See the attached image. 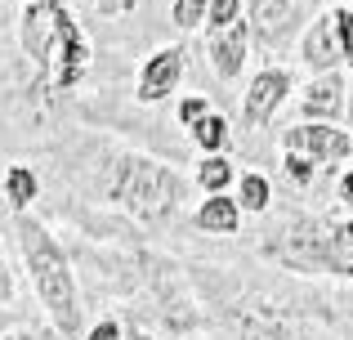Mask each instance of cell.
<instances>
[{"label":"cell","instance_id":"cell-1","mask_svg":"<svg viewBox=\"0 0 353 340\" xmlns=\"http://www.w3.org/2000/svg\"><path fill=\"white\" fill-rule=\"evenodd\" d=\"M18 242H23V260L32 273V287L41 296V305L50 309L59 336H77L81 332V296H77V278H72V264L63 255V246L54 242V233L41 219H18Z\"/></svg>","mask_w":353,"mask_h":340},{"label":"cell","instance_id":"cell-2","mask_svg":"<svg viewBox=\"0 0 353 340\" xmlns=\"http://www.w3.org/2000/svg\"><path fill=\"white\" fill-rule=\"evenodd\" d=\"M23 45L45 72V86L50 90H72L90 68V50L81 27L68 18L63 5H45L36 0L23 14Z\"/></svg>","mask_w":353,"mask_h":340},{"label":"cell","instance_id":"cell-3","mask_svg":"<svg viewBox=\"0 0 353 340\" xmlns=\"http://www.w3.org/2000/svg\"><path fill=\"white\" fill-rule=\"evenodd\" d=\"M108 197L143 224H161L188 197V179L152 157H121L112 166V179H108Z\"/></svg>","mask_w":353,"mask_h":340},{"label":"cell","instance_id":"cell-4","mask_svg":"<svg viewBox=\"0 0 353 340\" xmlns=\"http://www.w3.org/2000/svg\"><path fill=\"white\" fill-rule=\"evenodd\" d=\"M268 255H277L295 273H340V278H353V260L340 246L336 224H327V219H291L282 228V237L268 242Z\"/></svg>","mask_w":353,"mask_h":340},{"label":"cell","instance_id":"cell-5","mask_svg":"<svg viewBox=\"0 0 353 340\" xmlns=\"http://www.w3.org/2000/svg\"><path fill=\"white\" fill-rule=\"evenodd\" d=\"M286 152H300L313 166H336V161L353 157V134L336 130V126H291L282 134Z\"/></svg>","mask_w":353,"mask_h":340},{"label":"cell","instance_id":"cell-6","mask_svg":"<svg viewBox=\"0 0 353 340\" xmlns=\"http://www.w3.org/2000/svg\"><path fill=\"white\" fill-rule=\"evenodd\" d=\"M286 90H291V72H286V68H268V72H259V77L250 81L246 99H241V126H246V130H259V126H264L268 117L282 108Z\"/></svg>","mask_w":353,"mask_h":340},{"label":"cell","instance_id":"cell-7","mask_svg":"<svg viewBox=\"0 0 353 340\" xmlns=\"http://www.w3.org/2000/svg\"><path fill=\"white\" fill-rule=\"evenodd\" d=\"M250 5V32H255L259 45H282L286 36L295 32V23H300V0H246Z\"/></svg>","mask_w":353,"mask_h":340},{"label":"cell","instance_id":"cell-8","mask_svg":"<svg viewBox=\"0 0 353 340\" xmlns=\"http://www.w3.org/2000/svg\"><path fill=\"white\" fill-rule=\"evenodd\" d=\"M179 77H183V50L179 45L157 50L152 59L143 63V77H139V90H134L139 103H161V99L179 86Z\"/></svg>","mask_w":353,"mask_h":340},{"label":"cell","instance_id":"cell-9","mask_svg":"<svg viewBox=\"0 0 353 340\" xmlns=\"http://www.w3.org/2000/svg\"><path fill=\"white\" fill-rule=\"evenodd\" d=\"M300 59L309 63L313 72H322V77L345 59V50H340V27H336V9H327V14L313 18L309 36H304V54H300Z\"/></svg>","mask_w":353,"mask_h":340},{"label":"cell","instance_id":"cell-10","mask_svg":"<svg viewBox=\"0 0 353 340\" xmlns=\"http://www.w3.org/2000/svg\"><path fill=\"white\" fill-rule=\"evenodd\" d=\"M345 81L336 77V72H327V77H318L309 90L300 94V112L313 117V121H336L340 112H345Z\"/></svg>","mask_w":353,"mask_h":340},{"label":"cell","instance_id":"cell-11","mask_svg":"<svg viewBox=\"0 0 353 340\" xmlns=\"http://www.w3.org/2000/svg\"><path fill=\"white\" fill-rule=\"evenodd\" d=\"M246 36H250V27L246 23H233V27H224V32H210V63H215V72L224 81H233L241 77V63H246Z\"/></svg>","mask_w":353,"mask_h":340},{"label":"cell","instance_id":"cell-12","mask_svg":"<svg viewBox=\"0 0 353 340\" xmlns=\"http://www.w3.org/2000/svg\"><path fill=\"white\" fill-rule=\"evenodd\" d=\"M192 224H197L201 233H210V237H233L237 228H241V206H237V197H228V192H210V197L197 206Z\"/></svg>","mask_w":353,"mask_h":340},{"label":"cell","instance_id":"cell-13","mask_svg":"<svg viewBox=\"0 0 353 340\" xmlns=\"http://www.w3.org/2000/svg\"><path fill=\"white\" fill-rule=\"evenodd\" d=\"M192 143H197L206 157H219V152H224V143H228V121L219 112L201 117V121L192 126Z\"/></svg>","mask_w":353,"mask_h":340},{"label":"cell","instance_id":"cell-14","mask_svg":"<svg viewBox=\"0 0 353 340\" xmlns=\"http://www.w3.org/2000/svg\"><path fill=\"white\" fill-rule=\"evenodd\" d=\"M237 179V170H233V161L219 152V157H201L197 161V183L206 192H228V183Z\"/></svg>","mask_w":353,"mask_h":340},{"label":"cell","instance_id":"cell-15","mask_svg":"<svg viewBox=\"0 0 353 340\" xmlns=\"http://www.w3.org/2000/svg\"><path fill=\"white\" fill-rule=\"evenodd\" d=\"M237 206L241 210H250V215H259V210H268V201H273V188H268V179L264 174H255V170H246L241 174V183H237Z\"/></svg>","mask_w":353,"mask_h":340},{"label":"cell","instance_id":"cell-16","mask_svg":"<svg viewBox=\"0 0 353 340\" xmlns=\"http://www.w3.org/2000/svg\"><path fill=\"white\" fill-rule=\"evenodd\" d=\"M5 197H9V206L14 210H27L32 206V197H36V174L27 170V166H14L5 174Z\"/></svg>","mask_w":353,"mask_h":340},{"label":"cell","instance_id":"cell-17","mask_svg":"<svg viewBox=\"0 0 353 340\" xmlns=\"http://www.w3.org/2000/svg\"><path fill=\"white\" fill-rule=\"evenodd\" d=\"M233 23H241V0H210V14H206L210 32H224Z\"/></svg>","mask_w":353,"mask_h":340},{"label":"cell","instance_id":"cell-18","mask_svg":"<svg viewBox=\"0 0 353 340\" xmlns=\"http://www.w3.org/2000/svg\"><path fill=\"white\" fill-rule=\"evenodd\" d=\"M210 14V0H174V23L188 32V27H197L201 18Z\"/></svg>","mask_w":353,"mask_h":340},{"label":"cell","instance_id":"cell-19","mask_svg":"<svg viewBox=\"0 0 353 340\" xmlns=\"http://www.w3.org/2000/svg\"><path fill=\"white\" fill-rule=\"evenodd\" d=\"M313 161L309 157H300V152H286V174H291V183H300V188H309L313 183Z\"/></svg>","mask_w":353,"mask_h":340},{"label":"cell","instance_id":"cell-20","mask_svg":"<svg viewBox=\"0 0 353 340\" xmlns=\"http://www.w3.org/2000/svg\"><path fill=\"white\" fill-rule=\"evenodd\" d=\"M201 117H210V108H206V99H197V94H192V99H183V103H179V121H183V126H188V130H192V126H197V121H201Z\"/></svg>","mask_w":353,"mask_h":340},{"label":"cell","instance_id":"cell-21","mask_svg":"<svg viewBox=\"0 0 353 340\" xmlns=\"http://www.w3.org/2000/svg\"><path fill=\"white\" fill-rule=\"evenodd\" d=\"M336 27H340V50L353 63V9H336Z\"/></svg>","mask_w":353,"mask_h":340},{"label":"cell","instance_id":"cell-22","mask_svg":"<svg viewBox=\"0 0 353 340\" xmlns=\"http://www.w3.org/2000/svg\"><path fill=\"white\" fill-rule=\"evenodd\" d=\"M85 340H125V332H121L117 318H103V323L90 327V336H85Z\"/></svg>","mask_w":353,"mask_h":340},{"label":"cell","instance_id":"cell-23","mask_svg":"<svg viewBox=\"0 0 353 340\" xmlns=\"http://www.w3.org/2000/svg\"><path fill=\"white\" fill-rule=\"evenodd\" d=\"M336 237H340V246H345V255L353 260V219L349 224H336Z\"/></svg>","mask_w":353,"mask_h":340},{"label":"cell","instance_id":"cell-24","mask_svg":"<svg viewBox=\"0 0 353 340\" xmlns=\"http://www.w3.org/2000/svg\"><path fill=\"white\" fill-rule=\"evenodd\" d=\"M340 201H345V206H353V166L340 174Z\"/></svg>","mask_w":353,"mask_h":340},{"label":"cell","instance_id":"cell-25","mask_svg":"<svg viewBox=\"0 0 353 340\" xmlns=\"http://www.w3.org/2000/svg\"><path fill=\"white\" fill-rule=\"evenodd\" d=\"M14 296V282H9V269H5V260H0V300H9Z\"/></svg>","mask_w":353,"mask_h":340},{"label":"cell","instance_id":"cell-26","mask_svg":"<svg viewBox=\"0 0 353 340\" xmlns=\"http://www.w3.org/2000/svg\"><path fill=\"white\" fill-rule=\"evenodd\" d=\"M0 340H54V336H41V332H14V336H0Z\"/></svg>","mask_w":353,"mask_h":340},{"label":"cell","instance_id":"cell-27","mask_svg":"<svg viewBox=\"0 0 353 340\" xmlns=\"http://www.w3.org/2000/svg\"><path fill=\"white\" fill-rule=\"evenodd\" d=\"M345 99H349V126H353V81H349V94Z\"/></svg>","mask_w":353,"mask_h":340},{"label":"cell","instance_id":"cell-28","mask_svg":"<svg viewBox=\"0 0 353 340\" xmlns=\"http://www.w3.org/2000/svg\"><path fill=\"white\" fill-rule=\"evenodd\" d=\"M130 340H157V336H148V332H130Z\"/></svg>","mask_w":353,"mask_h":340},{"label":"cell","instance_id":"cell-29","mask_svg":"<svg viewBox=\"0 0 353 340\" xmlns=\"http://www.w3.org/2000/svg\"><path fill=\"white\" fill-rule=\"evenodd\" d=\"M9 332V314H0V336H5Z\"/></svg>","mask_w":353,"mask_h":340},{"label":"cell","instance_id":"cell-30","mask_svg":"<svg viewBox=\"0 0 353 340\" xmlns=\"http://www.w3.org/2000/svg\"><path fill=\"white\" fill-rule=\"evenodd\" d=\"M45 5H63V0H45Z\"/></svg>","mask_w":353,"mask_h":340}]
</instances>
